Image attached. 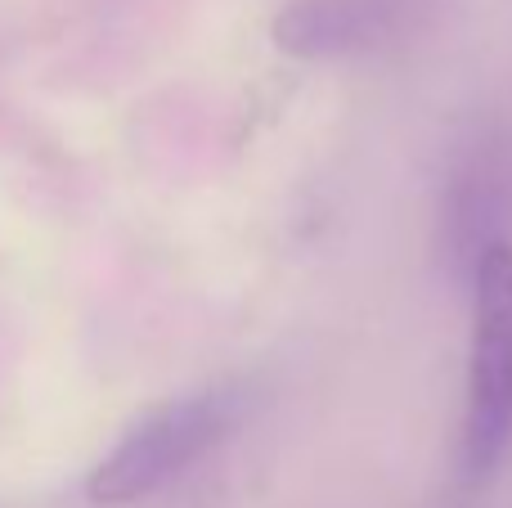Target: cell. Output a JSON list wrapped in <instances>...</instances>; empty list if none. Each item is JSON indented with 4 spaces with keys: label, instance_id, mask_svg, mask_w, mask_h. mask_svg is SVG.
Here are the masks:
<instances>
[{
    "label": "cell",
    "instance_id": "2",
    "mask_svg": "<svg viewBox=\"0 0 512 508\" xmlns=\"http://www.w3.org/2000/svg\"><path fill=\"white\" fill-rule=\"evenodd\" d=\"M239 423V396L216 392L176 396L149 410L86 477V500L99 508H126L149 500L167 482H176L189 464L216 450Z\"/></svg>",
    "mask_w": 512,
    "mask_h": 508
},
{
    "label": "cell",
    "instance_id": "3",
    "mask_svg": "<svg viewBox=\"0 0 512 508\" xmlns=\"http://www.w3.org/2000/svg\"><path fill=\"white\" fill-rule=\"evenodd\" d=\"M382 32L378 0H288L270 23L274 50L288 59H342L369 50Z\"/></svg>",
    "mask_w": 512,
    "mask_h": 508
},
{
    "label": "cell",
    "instance_id": "1",
    "mask_svg": "<svg viewBox=\"0 0 512 508\" xmlns=\"http://www.w3.org/2000/svg\"><path fill=\"white\" fill-rule=\"evenodd\" d=\"M512 446V243L495 239L472 266L459 468L486 482Z\"/></svg>",
    "mask_w": 512,
    "mask_h": 508
}]
</instances>
